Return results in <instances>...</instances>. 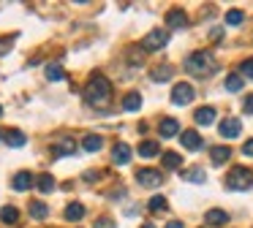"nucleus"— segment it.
Returning <instances> with one entry per match:
<instances>
[{"label":"nucleus","mask_w":253,"mask_h":228,"mask_svg":"<svg viewBox=\"0 0 253 228\" xmlns=\"http://www.w3.org/2000/svg\"><path fill=\"white\" fill-rule=\"evenodd\" d=\"M242 19H245V14H242L240 8H231L229 14H226V25H242Z\"/></svg>","instance_id":"obj_27"},{"label":"nucleus","mask_w":253,"mask_h":228,"mask_svg":"<svg viewBox=\"0 0 253 228\" xmlns=\"http://www.w3.org/2000/svg\"><path fill=\"white\" fill-rule=\"evenodd\" d=\"M226 185H229L231 190H251L253 188V171H248V168H242V166L231 168V174L226 177Z\"/></svg>","instance_id":"obj_3"},{"label":"nucleus","mask_w":253,"mask_h":228,"mask_svg":"<svg viewBox=\"0 0 253 228\" xmlns=\"http://www.w3.org/2000/svg\"><path fill=\"white\" fill-rule=\"evenodd\" d=\"M169 76H171V65H161V68L153 71V79L155 81H166Z\"/></svg>","instance_id":"obj_29"},{"label":"nucleus","mask_w":253,"mask_h":228,"mask_svg":"<svg viewBox=\"0 0 253 228\" xmlns=\"http://www.w3.org/2000/svg\"><path fill=\"white\" fill-rule=\"evenodd\" d=\"M220 136H223V139H237V136H240V130H242V125H240V119H234V117H229V119H223V122H220Z\"/></svg>","instance_id":"obj_7"},{"label":"nucleus","mask_w":253,"mask_h":228,"mask_svg":"<svg viewBox=\"0 0 253 228\" xmlns=\"http://www.w3.org/2000/svg\"><path fill=\"white\" fill-rule=\"evenodd\" d=\"M193 87L188 84V81H180V84H174V90H171V101L177 103V106H185V103L193 101Z\"/></svg>","instance_id":"obj_5"},{"label":"nucleus","mask_w":253,"mask_h":228,"mask_svg":"<svg viewBox=\"0 0 253 228\" xmlns=\"http://www.w3.org/2000/svg\"><path fill=\"white\" fill-rule=\"evenodd\" d=\"M36 188H39L41 193H52V190H55V179H52L49 174H41L39 182H36Z\"/></svg>","instance_id":"obj_25"},{"label":"nucleus","mask_w":253,"mask_h":228,"mask_svg":"<svg viewBox=\"0 0 253 228\" xmlns=\"http://www.w3.org/2000/svg\"><path fill=\"white\" fill-rule=\"evenodd\" d=\"M180 163H182V157L177 155V152H164V166L166 168H180Z\"/></svg>","instance_id":"obj_26"},{"label":"nucleus","mask_w":253,"mask_h":228,"mask_svg":"<svg viewBox=\"0 0 253 228\" xmlns=\"http://www.w3.org/2000/svg\"><path fill=\"white\" fill-rule=\"evenodd\" d=\"M3 139H6L8 147H25V133H22V130H17V128L6 130V133H3Z\"/></svg>","instance_id":"obj_15"},{"label":"nucleus","mask_w":253,"mask_h":228,"mask_svg":"<svg viewBox=\"0 0 253 228\" xmlns=\"http://www.w3.org/2000/svg\"><path fill=\"white\" fill-rule=\"evenodd\" d=\"M131 147L126 144V141H120V144H115V150H112V160L117 163V166H126L128 160H131Z\"/></svg>","instance_id":"obj_8"},{"label":"nucleus","mask_w":253,"mask_h":228,"mask_svg":"<svg viewBox=\"0 0 253 228\" xmlns=\"http://www.w3.org/2000/svg\"><path fill=\"white\" fill-rule=\"evenodd\" d=\"M242 109H245V114H253V95H245V101H242Z\"/></svg>","instance_id":"obj_34"},{"label":"nucleus","mask_w":253,"mask_h":228,"mask_svg":"<svg viewBox=\"0 0 253 228\" xmlns=\"http://www.w3.org/2000/svg\"><path fill=\"white\" fill-rule=\"evenodd\" d=\"M0 220L6 223V226H14V223L19 220V209L17 206H3V209H0Z\"/></svg>","instance_id":"obj_21"},{"label":"nucleus","mask_w":253,"mask_h":228,"mask_svg":"<svg viewBox=\"0 0 253 228\" xmlns=\"http://www.w3.org/2000/svg\"><path fill=\"white\" fill-rule=\"evenodd\" d=\"M123 109H126V112H139V109H142V95H139V92H128L126 101H123Z\"/></svg>","instance_id":"obj_18"},{"label":"nucleus","mask_w":253,"mask_h":228,"mask_svg":"<svg viewBox=\"0 0 253 228\" xmlns=\"http://www.w3.org/2000/svg\"><path fill=\"white\" fill-rule=\"evenodd\" d=\"M74 152H77V144H74L71 139H60L55 144V155L60 157V155H74Z\"/></svg>","instance_id":"obj_20"},{"label":"nucleus","mask_w":253,"mask_h":228,"mask_svg":"<svg viewBox=\"0 0 253 228\" xmlns=\"http://www.w3.org/2000/svg\"><path fill=\"white\" fill-rule=\"evenodd\" d=\"M204 220H207V226H226V223H229V215H226L223 209H210L207 215H204Z\"/></svg>","instance_id":"obj_13"},{"label":"nucleus","mask_w":253,"mask_h":228,"mask_svg":"<svg viewBox=\"0 0 253 228\" xmlns=\"http://www.w3.org/2000/svg\"><path fill=\"white\" fill-rule=\"evenodd\" d=\"M109 95H112V84H109L106 76H93V79L84 84V101L93 103V106L109 103Z\"/></svg>","instance_id":"obj_1"},{"label":"nucleus","mask_w":253,"mask_h":228,"mask_svg":"<svg viewBox=\"0 0 253 228\" xmlns=\"http://www.w3.org/2000/svg\"><path fill=\"white\" fill-rule=\"evenodd\" d=\"M242 155H248V157H253V139L248 141L245 147H242Z\"/></svg>","instance_id":"obj_36"},{"label":"nucleus","mask_w":253,"mask_h":228,"mask_svg":"<svg viewBox=\"0 0 253 228\" xmlns=\"http://www.w3.org/2000/svg\"><path fill=\"white\" fill-rule=\"evenodd\" d=\"M161 136H164V139H171V136H177L180 133V122H177V119H171V117H166V119H161Z\"/></svg>","instance_id":"obj_12"},{"label":"nucleus","mask_w":253,"mask_h":228,"mask_svg":"<svg viewBox=\"0 0 253 228\" xmlns=\"http://www.w3.org/2000/svg\"><path fill=\"white\" fill-rule=\"evenodd\" d=\"M166 228H182V223L180 220H171V223H166Z\"/></svg>","instance_id":"obj_37"},{"label":"nucleus","mask_w":253,"mask_h":228,"mask_svg":"<svg viewBox=\"0 0 253 228\" xmlns=\"http://www.w3.org/2000/svg\"><path fill=\"white\" fill-rule=\"evenodd\" d=\"M142 228H155V226H150V223H147V226H142Z\"/></svg>","instance_id":"obj_38"},{"label":"nucleus","mask_w":253,"mask_h":228,"mask_svg":"<svg viewBox=\"0 0 253 228\" xmlns=\"http://www.w3.org/2000/svg\"><path fill=\"white\" fill-rule=\"evenodd\" d=\"M185 71L193 76H210V74L218 71V60L210 52H193L185 57Z\"/></svg>","instance_id":"obj_2"},{"label":"nucleus","mask_w":253,"mask_h":228,"mask_svg":"<svg viewBox=\"0 0 253 228\" xmlns=\"http://www.w3.org/2000/svg\"><path fill=\"white\" fill-rule=\"evenodd\" d=\"M46 215H49L46 204H41V201H33V204H30V217H33V220H44Z\"/></svg>","instance_id":"obj_24"},{"label":"nucleus","mask_w":253,"mask_h":228,"mask_svg":"<svg viewBox=\"0 0 253 228\" xmlns=\"http://www.w3.org/2000/svg\"><path fill=\"white\" fill-rule=\"evenodd\" d=\"M166 25H169L171 30H180V27H185V25H188V16H185V11H180V8H171L169 14H166Z\"/></svg>","instance_id":"obj_9"},{"label":"nucleus","mask_w":253,"mask_h":228,"mask_svg":"<svg viewBox=\"0 0 253 228\" xmlns=\"http://www.w3.org/2000/svg\"><path fill=\"white\" fill-rule=\"evenodd\" d=\"M0 114H3V109H0Z\"/></svg>","instance_id":"obj_39"},{"label":"nucleus","mask_w":253,"mask_h":228,"mask_svg":"<svg viewBox=\"0 0 253 228\" xmlns=\"http://www.w3.org/2000/svg\"><path fill=\"white\" fill-rule=\"evenodd\" d=\"M82 147H84V150H87V152H98L101 147H104V139H101L98 133H90V136H84Z\"/></svg>","instance_id":"obj_19"},{"label":"nucleus","mask_w":253,"mask_h":228,"mask_svg":"<svg viewBox=\"0 0 253 228\" xmlns=\"http://www.w3.org/2000/svg\"><path fill=\"white\" fill-rule=\"evenodd\" d=\"M185 179H188V182H199V185H202L204 179H207V174H204L202 168H193V171H185Z\"/></svg>","instance_id":"obj_30"},{"label":"nucleus","mask_w":253,"mask_h":228,"mask_svg":"<svg viewBox=\"0 0 253 228\" xmlns=\"http://www.w3.org/2000/svg\"><path fill=\"white\" fill-rule=\"evenodd\" d=\"M242 84H245V79H242L240 74L226 76V90H229V92H240V90H242Z\"/></svg>","instance_id":"obj_23"},{"label":"nucleus","mask_w":253,"mask_h":228,"mask_svg":"<svg viewBox=\"0 0 253 228\" xmlns=\"http://www.w3.org/2000/svg\"><path fill=\"white\" fill-rule=\"evenodd\" d=\"M161 152L158 141H142V147H139V155L142 157H155Z\"/></svg>","instance_id":"obj_22"},{"label":"nucleus","mask_w":253,"mask_h":228,"mask_svg":"<svg viewBox=\"0 0 253 228\" xmlns=\"http://www.w3.org/2000/svg\"><path fill=\"white\" fill-rule=\"evenodd\" d=\"M136 182L144 188H158V185H164V177L155 168H142V171H136Z\"/></svg>","instance_id":"obj_6"},{"label":"nucleus","mask_w":253,"mask_h":228,"mask_svg":"<svg viewBox=\"0 0 253 228\" xmlns=\"http://www.w3.org/2000/svg\"><path fill=\"white\" fill-rule=\"evenodd\" d=\"M215 109L212 106H202V109H196V114H193V119H196L199 125H212L215 122Z\"/></svg>","instance_id":"obj_11"},{"label":"nucleus","mask_w":253,"mask_h":228,"mask_svg":"<svg viewBox=\"0 0 253 228\" xmlns=\"http://www.w3.org/2000/svg\"><path fill=\"white\" fill-rule=\"evenodd\" d=\"M11 43H14V38H6V41H0V54L8 52V49H11Z\"/></svg>","instance_id":"obj_35"},{"label":"nucleus","mask_w":253,"mask_h":228,"mask_svg":"<svg viewBox=\"0 0 253 228\" xmlns=\"http://www.w3.org/2000/svg\"><path fill=\"white\" fill-rule=\"evenodd\" d=\"M46 79H49V81H60L63 79V68H60V65H55V63L46 65Z\"/></svg>","instance_id":"obj_28"},{"label":"nucleus","mask_w":253,"mask_h":228,"mask_svg":"<svg viewBox=\"0 0 253 228\" xmlns=\"http://www.w3.org/2000/svg\"><path fill=\"white\" fill-rule=\"evenodd\" d=\"M210 157H212L215 166H220V163H226L231 157V150L229 147H212V150H210Z\"/></svg>","instance_id":"obj_17"},{"label":"nucleus","mask_w":253,"mask_h":228,"mask_svg":"<svg viewBox=\"0 0 253 228\" xmlns=\"http://www.w3.org/2000/svg\"><path fill=\"white\" fill-rule=\"evenodd\" d=\"M95 228H115V220H109V217H101V220H95Z\"/></svg>","instance_id":"obj_33"},{"label":"nucleus","mask_w":253,"mask_h":228,"mask_svg":"<svg viewBox=\"0 0 253 228\" xmlns=\"http://www.w3.org/2000/svg\"><path fill=\"white\" fill-rule=\"evenodd\" d=\"M240 74L248 76V79H253V60H245V63L240 65Z\"/></svg>","instance_id":"obj_32"},{"label":"nucleus","mask_w":253,"mask_h":228,"mask_svg":"<svg viewBox=\"0 0 253 228\" xmlns=\"http://www.w3.org/2000/svg\"><path fill=\"white\" fill-rule=\"evenodd\" d=\"M180 139H182V147H185V150H202V136L196 133V130H182L180 133Z\"/></svg>","instance_id":"obj_10"},{"label":"nucleus","mask_w":253,"mask_h":228,"mask_svg":"<svg viewBox=\"0 0 253 228\" xmlns=\"http://www.w3.org/2000/svg\"><path fill=\"white\" fill-rule=\"evenodd\" d=\"M0 139H3V133H0Z\"/></svg>","instance_id":"obj_40"},{"label":"nucleus","mask_w":253,"mask_h":228,"mask_svg":"<svg viewBox=\"0 0 253 228\" xmlns=\"http://www.w3.org/2000/svg\"><path fill=\"white\" fill-rule=\"evenodd\" d=\"M28 188H33V174L19 171L17 177H14V190H28Z\"/></svg>","instance_id":"obj_16"},{"label":"nucleus","mask_w":253,"mask_h":228,"mask_svg":"<svg viewBox=\"0 0 253 228\" xmlns=\"http://www.w3.org/2000/svg\"><path fill=\"white\" fill-rule=\"evenodd\" d=\"M166 41H169V33H166V30H153V33H147V36H144L142 49H147V52H155V49L166 46Z\"/></svg>","instance_id":"obj_4"},{"label":"nucleus","mask_w":253,"mask_h":228,"mask_svg":"<svg viewBox=\"0 0 253 228\" xmlns=\"http://www.w3.org/2000/svg\"><path fill=\"white\" fill-rule=\"evenodd\" d=\"M82 217H84V206L79 204V201H71V204L66 206V220L77 223V220H82Z\"/></svg>","instance_id":"obj_14"},{"label":"nucleus","mask_w":253,"mask_h":228,"mask_svg":"<svg viewBox=\"0 0 253 228\" xmlns=\"http://www.w3.org/2000/svg\"><path fill=\"white\" fill-rule=\"evenodd\" d=\"M150 209H153V212H164V209H166V198H164V195H155V198H150Z\"/></svg>","instance_id":"obj_31"}]
</instances>
